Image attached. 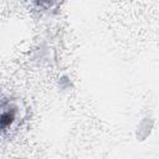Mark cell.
Listing matches in <instances>:
<instances>
[{
    "label": "cell",
    "instance_id": "6da1fadb",
    "mask_svg": "<svg viewBox=\"0 0 159 159\" xmlns=\"http://www.w3.org/2000/svg\"><path fill=\"white\" fill-rule=\"evenodd\" d=\"M12 119H14V114L12 113H5L4 112L2 116H1V127L6 128V125L10 124L12 122Z\"/></svg>",
    "mask_w": 159,
    "mask_h": 159
},
{
    "label": "cell",
    "instance_id": "7a4b0ae2",
    "mask_svg": "<svg viewBox=\"0 0 159 159\" xmlns=\"http://www.w3.org/2000/svg\"><path fill=\"white\" fill-rule=\"evenodd\" d=\"M39 1H40V2H41V4H42V2H48V1H50V0H39Z\"/></svg>",
    "mask_w": 159,
    "mask_h": 159
}]
</instances>
